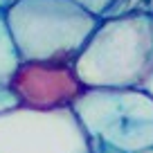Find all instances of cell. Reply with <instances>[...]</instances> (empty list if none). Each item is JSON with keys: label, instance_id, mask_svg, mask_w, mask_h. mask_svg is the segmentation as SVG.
<instances>
[{"label": "cell", "instance_id": "3957f363", "mask_svg": "<svg viewBox=\"0 0 153 153\" xmlns=\"http://www.w3.org/2000/svg\"><path fill=\"white\" fill-rule=\"evenodd\" d=\"M72 113L90 144L117 153L153 149V97L142 88H86Z\"/></svg>", "mask_w": 153, "mask_h": 153}, {"label": "cell", "instance_id": "4fadbf2b", "mask_svg": "<svg viewBox=\"0 0 153 153\" xmlns=\"http://www.w3.org/2000/svg\"><path fill=\"white\" fill-rule=\"evenodd\" d=\"M142 153H153V149H149V151H142Z\"/></svg>", "mask_w": 153, "mask_h": 153}, {"label": "cell", "instance_id": "52a82bcc", "mask_svg": "<svg viewBox=\"0 0 153 153\" xmlns=\"http://www.w3.org/2000/svg\"><path fill=\"white\" fill-rule=\"evenodd\" d=\"M99 18H113L135 9H146V0H76Z\"/></svg>", "mask_w": 153, "mask_h": 153}, {"label": "cell", "instance_id": "7c38bea8", "mask_svg": "<svg viewBox=\"0 0 153 153\" xmlns=\"http://www.w3.org/2000/svg\"><path fill=\"white\" fill-rule=\"evenodd\" d=\"M9 2H11V0H0V9H5V7L9 5Z\"/></svg>", "mask_w": 153, "mask_h": 153}, {"label": "cell", "instance_id": "6da1fadb", "mask_svg": "<svg viewBox=\"0 0 153 153\" xmlns=\"http://www.w3.org/2000/svg\"><path fill=\"white\" fill-rule=\"evenodd\" d=\"M72 68L83 88H144L153 72V16L135 9L101 18Z\"/></svg>", "mask_w": 153, "mask_h": 153}, {"label": "cell", "instance_id": "30bf717a", "mask_svg": "<svg viewBox=\"0 0 153 153\" xmlns=\"http://www.w3.org/2000/svg\"><path fill=\"white\" fill-rule=\"evenodd\" d=\"M142 90H146L149 95L153 97V72H151V76H149V79H146V83H144V88H142Z\"/></svg>", "mask_w": 153, "mask_h": 153}, {"label": "cell", "instance_id": "5b68a950", "mask_svg": "<svg viewBox=\"0 0 153 153\" xmlns=\"http://www.w3.org/2000/svg\"><path fill=\"white\" fill-rule=\"evenodd\" d=\"M7 88L16 97L18 106L34 110L72 108L86 90L70 63L20 61Z\"/></svg>", "mask_w": 153, "mask_h": 153}, {"label": "cell", "instance_id": "8fae6325", "mask_svg": "<svg viewBox=\"0 0 153 153\" xmlns=\"http://www.w3.org/2000/svg\"><path fill=\"white\" fill-rule=\"evenodd\" d=\"M146 11L153 16V0H146Z\"/></svg>", "mask_w": 153, "mask_h": 153}, {"label": "cell", "instance_id": "8992f818", "mask_svg": "<svg viewBox=\"0 0 153 153\" xmlns=\"http://www.w3.org/2000/svg\"><path fill=\"white\" fill-rule=\"evenodd\" d=\"M18 63L20 59L16 54L14 43H11L9 29H7V23H5V11L0 9V88H7Z\"/></svg>", "mask_w": 153, "mask_h": 153}, {"label": "cell", "instance_id": "7a4b0ae2", "mask_svg": "<svg viewBox=\"0 0 153 153\" xmlns=\"http://www.w3.org/2000/svg\"><path fill=\"white\" fill-rule=\"evenodd\" d=\"M2 11L20 61L72 65L101 23L76 0H11Z\"/></svg>", "mask_w": 153, "mask_h": 153}, {"label": "cell", "instance_id": "ba28073f", "mask_svg": "<svg viewBox=\"0 0 153 153\" xmlns=\"http://www.w3.org/2000/svg\"><path fill=\"white\" fill-rule=\"evenodd\" d=\"M16 106H18V101L11 95L9 88H0V113H7V110L16 108Z\"/></svg>", "mask_w": 153, "mask_h": 153}, {"label": "cell", "instance_id": "277c9868", "mask_svg": "<svg viewBox=\"0 0 153 153\" xmlns=\"http://www.w3.org/2000/svg\"><path fill=\"white\" fill-rule=\"evenodd\" d=\"M90 140L72 108L0 113V153H88Z\"/></svg>", "mask_w": 153, "mask_h": 153}, {"label": "cell", "instance_id": "9c48e42d", "mask_svg": "<svg viewBox=\"0 0 153 153\" xmlns=\"http://www.w3.org/2000/svg\"><path fill=\"white\" fill-rule=\"evenodd\" d=\"M88 153H117V151H110L106 146H99V144H90V151Z\"/></svg>", "mask_w": 153, "mask_h": 153}]
</instances>
